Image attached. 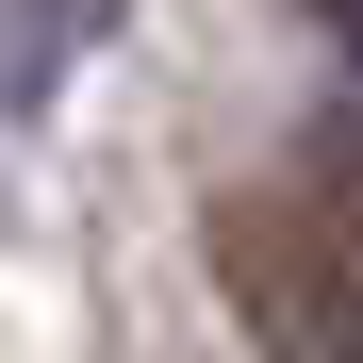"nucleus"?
Wrapping results in <instances>:
<instances>
[{"label":"nucleus","instance_id":"obj_1","mask_svg":"<svg viewBox=\"0 0 363 363\" xmlns=\"http://www.w3.org/2000/svg\"><path fill=\"white\" fill-rule=\"evenodd\" d=\"M215 281L264 347H363V215H330V199H231Z\"/></svg>","mask_w":363,"mask_h":363},{"label":"nucleus","instance_id":"obj_2","mask_svg":"<svg viewBox=\"0 0 363 363\" xmlns=\"http://www.w3.org/2000/svg\"><path fill=\"white\" fill-rule=\"evenodd\" d=\"M314 17H330V33H347V50H363V0H314Z\"/></svg>","mask_w":363,"mask_h":363}]
</instances>
